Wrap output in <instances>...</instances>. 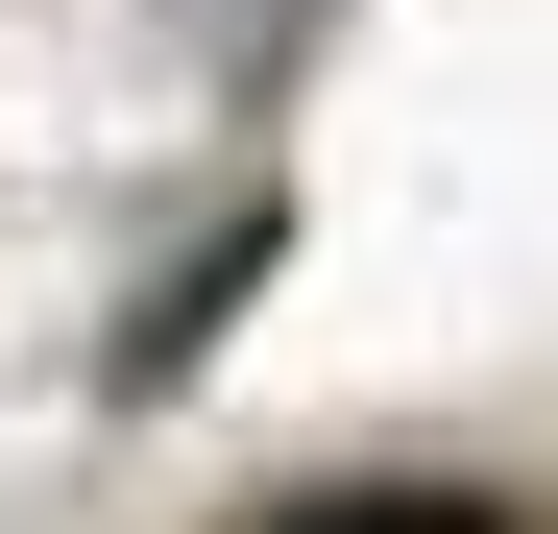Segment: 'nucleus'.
Instances as JSON below:
<instances>
[{"instance_id": "nucleus-1", "label": "nucleus", "mask_w": 558, "mask_h": 534, "mask_svg": "<svg viewBox=\"0 0 558 534\" xmlns=\"http://www.w3.org/2000/svg\"><path fill=\"white\" fill-rule=\"evenodd\" d=\"M267 534H510V510H461V486H340V510H267Z\"/></svg>"}]
</instances>
